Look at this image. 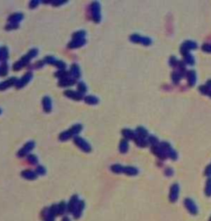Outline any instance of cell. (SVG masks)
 <instances>
[{
  "label": "cell",
  "instance_id": "cell-27",
  "mask_svg": "<svg viewBox=\"0 0 211 221\" xmlns=\"http://www.w3.org/2000/svg\"><path fill=\"white\" fill-rule=\"evenodd\" d=\"M72 137H73V135H71V133L70 132V131L68 130V131L62 132L61 134L59 135V139L60 141H67V140H69L70 139H71Z\"/></svg>",
  "mask_w": 211,
  "mask_h": 221
},
{
  "label": "cell",
  "instance_id": "cell-53",
  "mask_svg": "<svg viewBox=\"0 0 211 221\" xmlns=\"http://www.w3.org/2000/svg\"><path fill=\"white\" fill-rule=\"evenodd\" d=\"M2 114V110H1V108H0V115Z\"/></svg>",
  "mask_w": 211,
  "mask_h": 221
},
{
  "label": "cell",
  "instance_id": "cell-11",
  "mask_svg": "<svg viewBox=\"0 0 211 221\" xmlns=\"http://www.w3.org/2000/svg\"><path fill=\"white\" fill-rule=\"evenodd\" d=\"M69 73H70V77L73 78L74 79L78 80L81 78V70H80V67L77 64H73L71 65Z\"/></svg>",
  "mask_w": 211,
  "mask_h": 221
},
{
  "label": "cell",
  "instance_id": "cell-16",
  "mask_svg": "<svg viewBox=\"0 0 211 221\" xmlns=\"http://www.w3.org/2000/svg\"><path fill=\"white\" fill-rule=\"evenodd\" d=\"M188 84L190 87H193L196 82V73L194 70H190L186 74Z\"/></svg>",
  "mask_w": 211,
  "mask_h": 221
},
{
  "label": "cell",
  "instance_id": "cell-51",
  "mask_svg": "<svg viewBox=\"0 0 211 221\" xmlns=\"http://www.w3.org/2000/svg\"><path fill=\"white\" fill-rule=\"evenodd\" d=\"M62 221H70V219L68 217H65V218L62 219Z\"/></svg>",
  "mask_w": 211,
  "mask_h": 221
},
{
  "label": "cell",
  "instance_id": "cell-9",
  "mask_svg": "<svg viewBox=\"0 0 211 221\" xmlns=\"http://www.w3.org/2000/svg\"><path fill=\"white\" fill-rule=\"evenodd\" d=\"M17 82H18V78L16 77H12L3 82H0V91H5L9 87L15 86Z\"/></svg>",
  "mask_w": 211,
  "mask_h": 221
},
{
  "label": "cell",
  "instance_id": "cell-40",
  "mask_svg": "<svg viewBox=\"0 0 211 221\" xmlns=\"http://www.w3.org/2000/svg\"><path fill=\"white\" fill-rule=\"evenodd\" d=\"M36 172L37 175H45L46 173V170L45 168V167L43 166H38V167H36Z\"/></svg>",
  "mask_w": 211,
  "mask_h": 221
},
{
  "label": "cell",
  "instance_id": "cell-49",
  "mask_svg": "<svg viewBox=\"0 0 211 221\" xmlns=\"http://www.w3.org/2000/svg\"><path fill=\"white\" fill-rule=\"evenodd\" d=\"M49 213H50V211H49ZM54 216L51 215L50 214H49V215L47 216L46 218V220L45 221H54Z\"/></svg>",
  "mask_w": 211,
  "mask_h": 221
},
{
  "label": "cell",
  "instance_id": "cell-50",
  "mask_svg": "<svg viewBox=\"0 0 211 221\" xmlns=\"http://www.w3.org/2000/svg\"><path fill=\"white\" fill-rule=\"evenodd\" d=\"M206 85H207L209 88H211V80H209L208 82H207V83H206Z\"/></svg>",
  "mask_w": 211,
  "mask_h": 221
},
{
  "label": "cell",
  "instance_id": "cell-44",
  "mask_svg": "<svg viewBox=\"0 0 211 221\" xmlns=\"http://www.w3.org/2000/svg\"><path fill=\"white\" fill-rule=\"evenodd\" d=\"M65 209L66 206H65V202H61V203L59 205V215H64L65 212Z\"/></svg>",
  "mask_w": 211,
  "mask_h": 221
},
{
  "label": "cell",
  "instance_id": "cell-19",
  "mask_svg": "<svg viewBox=\"0 0 211 221\" xmlns=\"http://www.w3.org/2000/svg\"><path fill=\"white\" fill-rule=\"evenodd\" d=\"M83 101L88 105H97L99 103V98H97L96 96L93 95L85 96L83 98Z\"/></svg>",
  "mask_w": 211,
  "mask_h": 221
},
{
  "label": "cell",
  "instance_id": "cell-10",
  "mask_svg": "<svg viewBox=\"0 0 211 221\" xmlns=\"http://www.w3.org/2000/svg\"><path fill=\"white\" fill-rule=\"evenodd\" d=\"M86 43H87V40L85 38L73 39L72 41H70L69 45H68V47L70 49H78V48H80V47L85 46Z\"/></svg>",
  "mask_w": 211,
  "mask_h": 221
},
{
  "label": "cell",
  "instance_id": "cell-13",
  "mask_svg": "<svg viewBox=\"0 0 211 221\" xmlns=\"http://www.w3.org/2000/svg\"><path fill=\"white\" fill-rule=\"evenodd\" d=\"M42 107L46 113H50L52 110L51 99L48 96H46L42 98Z\"/></svg>",
  "mask_w": 211,
  "mask_h": 221
},
{
  "label": "cell",
  "instance_id": "cell-42",
  "mask_svg": "<svg viewBox=\"0 0 211 221\" xmlns=\"http://www.w3.org/2000/svg\"><path fill=\"white\" fill-rule=\"evenodd\" d=\"M205 193L208 195H211V178L208 179V181H207V183H206Z\"/></svg>",
  "mask_w": 211,
  "mask_h": 221
},
{
  "label": "cell",
  "instance_id": "cell-22",
  "mask_svg": "<svg viewBox=\"0 0 211 221\" xmlns=\"http://www.w3.org/2000/svg\"><path fill=\"white\" fill-rule=\"evenodd\" d=\"M9 56V52L7 46H2L0 48V59L2 62H7Z\"/></svg>",
  "mask_w": 211,
  "mask_h": 221
},
{
  "label": "cell",
  "instance_id": "cell-5",
  "mask_svg": "<svg viewBox=\"0 0 211 221\" xmlns=\"http://www.w3.org/2000/svg\"><path fill=\"white\" fill-rule=\"evenodd\" d=\"M32 77H33V74L31 71L26 72L22 77L20 79H18V82L16 83L15 87L17 89H21V88L24 87L25 86L28 84V82L32 79Z\"/></svg>",
  "mask_w": 211,
  "mask_h": 221
},
{
  "label": "cell",
  "instance_id": "cell-38",
  "mask_svg": "<svg viewBox=\"0 0 211 221\" xmlns=\"http://www.w3.org/2000/svg\"><path fill=\"white\" fill-rule=\"evenodd\" d=\"M19 28V23H13V22H8L5 26L6 31H13L16 29Z\"/></svg>",
  "mask_w": 211,
  "mask_h": 221
},
{
  "label": "cell",
  "instance_id": "cell-52",
  "mask_svg": "<svg viewBox=\"0 0 211 221\" xmlns=\"http://www.w3.org/2000/svg\"><path fill=\"white\" fill-rule=\"evenodd\" d=\"M208 96H209V97H210V98H211V88H210V90H209V92Z\"/></svg>",
  "mask_w": 211,
  "mask_h": 221
},
{
  "label": "cell",
  "instance_id": "cell-31",
  "mask_svg": "<svg viewBox=\"0 0 211 221\" xmlns=\"http://www.w3.org/2000/svg\"><path fill=\"white\" fill-rule=\"evenodd\" d=\"M87 32L83 30L75 31L72 35V39H84L85 38Z\"/></svg>",
  "mask_w": 211,
  "mask_h": 221
},
{
  "label": "cell",
  "instance_id": "cell-37",
  "mask_svg": "<svg viewBox=\"0 0 211 221\" xmlns=\"http://www.w3.org/2000/svg\"><path fill=\"white\" fill-rule=\"evenodd\" d=\"M27 161L29 162V163H31L32 165H36L38 163V159L34 154H28L27 155Z\"/></svg>",
  "mask_w": 211,
  "mask_h": 221
},
{
  "label": "cell",
  "instance_id": "cell-34",
  "mask_svg": "<svg viewBox=\"0 0 211 221\" xmlns=\"http://www.w3.org/2000/svg\"><path fill=\"white\" fill-rule=\"evenodd\" d=\"M184 63H185V64H190V65H193V64H195V59H194V57L189 53V54L184 55Z\"/></svg>",
  "mask_w": 211,
  "mask_h": 221
},
{
  "label": "cell",
  "instance_id": "cell-47",
  "mask_svg": "<svg viewBox=\"0 0 211 221\" xmlns=\"http://www.w3.org/2000/svg\"><path fill=\"white\" fill-rule=\"evenodd\" d=\"M202 50H203L204 51L211 53V44H204L203 46H202Z\"/></svg>",
  "mask_w": 211,
  "mask_h": 221
},
{
  "label": "cell",
  "instance_id": "cell-45",
  "mask_svg": "<svg viewBox=\"0 0 211 221\" xmlns=\"http://www.w3.org/2000/svg\"><path fill=\"white\" fill-rule=\"evenodd\" d=\"M149 142L150 144H152L153 146H156V145L158 144V140H157V138L153 136V135L149 136Z\"/></svg>",
  "mask_w": 211,
  "mask_h": 221
},
{
  "label": "cell",
  "instance_id": "cell-32",
  "mask_svg": "<svg viewBox=\"0 0 211 221\" xmlns=\"http://www.w3.org/2000/svg\"><path fill=\"white\" fill-rule=\"evenodd\" d=\"M135 133H136L137 135L143 137V138H146V137L148 136V135H149L146 129H144V127H142V126H139V127H138V128L136 129Z\"/></svg>",
  "mask_w": 211,
  "mask_h": 221
},
{
  "label": "cell",
  "instance_id": "cell-17",
  "mask_svg": "<svg viewBox=\"0 0 211 221\" xmlns=\"http://www.w3.org/2000/svg\"><path fill=\"white\" fill-rule=\"evenodd\" d=\"M83 208H84V201H78L76 208L74 209V211L73 212L74 214V217L75 219H78L81 216L82 213V211H83Z\"/></svg>",
  "mask_w": 211,
  "mask_h": 221
},
{
  "label": "cell",
  "instance_id": "cell-28",
  "mask_svg": "<svg viewBox=\"0 0 211 221\" xmlns=\"http://www.w3.org/2000/svg\"><path fill=\"white\" fill-rule=\"evenodd\" d=\"M134 141L136 143V144L139 147H146L147 144H148V142L146 141L145 138H143V137H140L139 135H137L134 138Z\"/></svg>",
  "mask_w": 211,
  "mask_h": 221
},
{
  "label": "cell",
  "instance_id": "cell-3",
  "mask_svg": "<svg viewBox=\"0 0 211 221\" xmlns=\"http://www.w3.org/2000/svg\"><path fill=\"white\" fill-rule=\"evenodd\" d=\"M74 143L75 145H77L81 150L85 153H90L92 151V147L90 144H88L85 139H82V137L78 136V135L74 137Z\"/></svg>",
  "mask_w": 211,
  "mask_h": 221
},
{
  "label": "cell",
  "instance_id": "cell-7",
  "mask_svg": "<svg viewBox=\"0 0 211 221\" xmlns=\"http://www.w3.org/2000/svg\"><path fill=\"white\" fill-rule=\"evenodd\" d=\"M35 148V142L34 141H29L27 142L22 148L18 151V156L19 158H23L25 156H27L30 152Z\"/></svg>",
  "mask_w": 211,
  "mask_h": 221
},
{
  "label": "cell",
  "instance_id": "cell-26",
  "mask_svg": "<svg viewBox=\"0 0 211 221\" xmlns=\"http://www.w3.org/2000/svg\"><path fill=\"white\" fill-rule=\"evenodd\" d=\"M8 74V64L7 62H2L0 66V76L5 77Z\"/></svg>",
  "mask_w": 211,
  "mask_h": 221
},
{
  "label": "cell",
  "instance_id": "cell-1",
  "mask_svg": "<svg viewBox=\"0 0 211 221\" xmlns=\"http://www.w3.org/2000/svg\"><path fill=\"white\" fill-rule=\"evenodd\" d=\"M38 54V50L36 48L31 49L25 55L22 57L18 61L15 62L13 65V70L14 71H20L22 68H25L29 64L32 59L37 56Z\"/></svg>",
  "mask_w": 211,
  "mask_h": 221
},
{
  "label": "cell",
  "instance_id": "cell-2",
  "mask_svg": "<svg viewBox=\"0 0 211 221\" xmlns=\"http://www.w3.org/2000/svg\"><path fill=\"white\" fill-rule=\"evenodd\" d=\"M90 13L92 19L95 22L98 24L101 22L102 15H101V5L98 1H93L90 5Z\"/></svg>",
  "mask_w": 211,
  "mask_h": 221
},
{
  "label": "cell",
  "instance_id": "cell-41",
  "mask_svg": "<svg viewBox=\"0 0 211 221\" xmlns=\"http://www.w3.org/2000/svg\"><path fill=\"white\" fill-rule=\"evenodd\" d=\"M178 64L177 59L175 56H171L170 59H169V64H170L171 67H177Z\"/></svg>",
  "mask_w": 211,
  "mask_h": 221
},
{
  "label": "cell",
  "instance_id": "cell-12",
  "mask_svg": "<svg viewBox=\"0 0 211 221\" xmlns=\"http://www.w3.org/2000/svg\"><path fill=\"white\" fill-rule=\"evenodd\" d=\"M76 82H77V80L74 79V78L70 77V76H68V77L64 78H62V79H59V82H58V85H59V87H70V86H73V85L76 83Z\"/></svg>",
  "mask_w": 211,
  "mask_h": 221
},
{
  "label": "cell",
  "instance_id": "cell-23",
  "mask_svg": "<svg viewBox=\"0 0 211 221\" xmlns=\"http://www.w3.org/2000/svg\"><path fill=\"white\" fill-rule=\"evenodd\" d=\"M123 172L125 173L126 175H129V176H135V175L138 174L139 172H138V169L136 167L128 166V167H124Z\"/></svg>",
  "mask_w": 211,
  "mask_h": 221
},
{
  "label": "cell",
  "instance_id": "cell-36",
  "mask_svg": "<svg viewBox=\"0 0 211 221\" xmlns=\"http://www.w3.org/2000/svg\"><path fill=\"white\" fill-rule=\"evenodd\" d=\"M111 170L114 173H121L123 172L124 167L121 164H114L111 167Z\"/></svg>",
  "mask_w": 211,
  "mask_h": 221
},
{
  "label": "cell",
  "instance_id": "cell-33",
  "mask_svg": "<svg viewBox=\"0 0 211 221\" xmlns=\"http://www.w3.org/2000/svg\"><path fill=\"white\" fill-rule=\"evenodd\" d=\"M77 88H78V92H79L80 93H82L83 95H84V94L87 93V91H88V87H87L86 84L83 82H78Z\"/></svg>",
  "mask_w": 211,
  "mask_h": 221
},
{
  "label": "cell",
  "instance_id": "cell-25",
  "mask_svg": "<svg viewBox=\"0 0 211 221\" xmlns=\"http://www.w3.org/2000/svg\"><path fill=\"white\" fill-rule=\"evenodd\" d=\"M119 149H120V152H121V154H125L126 152L128 151V149H129V144H128L127 139H121V143H120V146H119Z\"/></svg>",
  "mask_w": 211,
  "mask_h": 221
},
{
  "label": "cell",
  "instance_id": "cell-46",
  "mask_svg": "<svg viewBox=\"0 0 211 221\" xmlns=\"http://www.w3.org/2000/svg\"><path fill=\"white\" fill-rule=\"evenodd\" d=\"M67 3L68 1H62V0H60V1H52L51 5L54 6V7H58V6H61Z\"/></svg>",
  "mask_w": 211,
  "mask_h": 221
},
{
  "label": "cell",
  "instance_id": "cell-6",
  "mask_svg": "<svg viewBox=\"0 0 211 221\" xmlns=\"http://www.w3.org/2000/svg\"><path fill=\"white\" fill-rule=\"evenodd\" d=\"M197 49V44L195 41H185L184 43L181 45L180 48V51L183 56L185 54H189V51L191 50Z\"/></svg>",
  "mask_w": 211,
  "mask_h": 221
},
{
  "label": "cell",
  "instance_id": "cell-43",
  "mask_svg": "<svg viewBox=\"0 0 211 221\" xmlns=\"http://www.w3.org/2000/svg\"><path fill=\"white\" fill-rule=\"evenodd\" d=\"M40 4V1L38 0H32L29 3V8L31 9H35L36 8H37Z\"/></svg>",
  "mask_w": 211,
  "mask_h": 221
},
{
  "label": "cell",
  "instance_id": "cell-35",
  "mask_svg": "<svg viewBox=\"0 0 211 221\" xmlns=\"http://www.w3.org/2000/svg\"><path fill=\"white\" fill-rule=\"evenodd\" d=\"M182 78V77L181 76V74L177 71H173L172 74V80L175 84H177L180 82V80Z\"/></svg>",
  "mask_w": 211,
  "mask_h": 221
},
{
  "label": "cell",
  "instance_id": "cell-4",
  "mask_svg": "<svg viewBox=\"0 0 211 221\" xmlns=\"http://www.w3.org/2000/svg\"><path fill=\"white\" fill-rule=\"evenodd\" d=\"M129 40L132 41L133 43H137V44H142L143 46H149L152 44V41L149 37H147V36H142L139 34H133L131 36H129Z\"/></svg>",
  "mask_w": 211,
  "mask_h": 221
},
{
  "label": "cell",
  "instance_id": "cell-39",
  "mask_svg": "<svg viewBox=\"0 0 211 221\" xmlns=\"http://www.w3.org/2000/svg\"><path fill=\"white\" fill-rule=\"evenodd\" d=\"M45 64H46V63H45L44 59H41V60H39V61L36 62V63L34 64L33 66H32V68L38 70V69H41V68L44 66Z\"/></svg>",
  "mask_w": 211,
  "mask_h": 221
},
{
  "label": "cell",
  "instance_id": "cell-8",
  "mask_svg": "<svg viewBox=\"0 0 211 221\" xmlns=\"http://www.w3.org/2000/svg\"><path fill=\"white\" fill-rule=\"evenodd\" d=\"M64 94H65V97H67L68 98H70V99H73V100L74 101H81L84 98L83 94L80 93L79 92H78V91H74L71 90V89L65 91Z\"/></svg>",
  "mask_w": 211,
  "mask_h": 221
},
{
  "label": "cell",
  "instance_id": "cell-21",
  "mask_svg": "<svg viewBox=\"0 0 211 221\" xmlns=\"http://www.w3.org/2000/svg\"><path fill=\"white\" fill-rule=\"evenodd\" d=\"M82 126L81 124H75V125H74L71 128L69 129V131H70V132L73 135V137L77 136L79 134L80 132L82 131Z\"/></svg>",
  "mask_w": 211,
  "mask_h": 221
},
{
  "label": "cell",
  "instance_id": "cell-18",
  "mask_svg": "<svg viewBox=\"0 0 211 221\" xmlns=\"http://www.w3.org/2000/svg\"><path fill=\"white\" fill-rule=\"evenodd\" d=\"M78 203V195H73L72 197H71V199H70V203L68 205V208H67L68 211L73 213L74 211V209L76 208Z\"/></svg>",
  "mask_w": 211,
  "mask_h": 221
},
{
  "label": "cell",
  "instance_id": "cell-48",
  "mask_svg": "<svg viewBox=\"0 0 211 221\" xmlns=\"http://www.w3.org/2000/svg\"><path fill=\"white\" fill-rule=\"evenodd\" d=\"M205 174L206 176H208V177L211 176V164L209 165L208 167H206L205 171Z\"/></svg>",
  "mask_w": 211,
  "mask_h": 221
},
{
  "label": "cell",
  "instance_id": "cell-15",
  "mask_svg": "<svg viewBox=\"0 0 211 221\" xmlns=\"http://www.w3.org/2000/svg\"><path fill=\"white\" fill-rule=\"evenodd\" d=\"M21 175H22V178H24L25 179H26V180H35V179H36V178H37L36 172L29 169L22 171Z\"/></svg>",
  "mask_w": 211,
  "mask_h": 221
},
{
  "label": "cell",
  "instance_id": "cell-24",
  "mask_svg": "<svg viewBox=\"0 0 211 221\" xmlns=\"http://www.w3.org/2000/svg\"><path fill=\"white\" fill-rule=\"evenodd\" d=\"M178 192H179V187H178V185L174 184V185L171 187V194H170L171 201H176V200H177Z\"/></svg>",
  "mask_w": 211,
  "mask_h": 221
},
{
  "label": "cell",
  "instance_id": "cell-29",
  "mask_svg": "<svg viewBox=\"0 0 211 221\" xmlns=\"http://www.w3.org/2000/svg\"><path fill=\"white\" fill-rule=\"evenodd\" d=\"M54 76L58 78H59V79H62V78H64L70 76V73L66 70H60L54 73Z\"/></svg>",
  "mask_w": 211,
  "mask_h": 221
},
{
  "label": "cell",
  "instance_id": "cell-30",
  "mask_svg": "<svg viewBox=\"0 0 211 221\" xmlns=\"http://www.w3.org/2000/svg\"><path fill=\"white\" fill-rule=\"evenodd\" d=\"M51 65H53L54 67H56L59 70H65V69H66V64H65V62L61 61V60H58V59H54Z\"/></svg>",
  "mask_w": 211,
  "mask_h": 221
},
{
  "label": "cell",
  "instance_id": "cell-14",
  "mask_svg": "<svg viewBox=\"0 0 211 221\" xmlns=\"http://www.w3.org/2000/svg\"><path fill=\"white\" fill-rule=\"evenodd\" d=\"M24 15L21 13H13L8 18V22H13V23H19L20 22L23 20Z\"/></svg>",
  "mask_w": 211,
  "mask_h": 221
},
{
  "label": "cell",
  "instance_id": "cell-20",
  "mask_svg": "<svg viewBox=\"0 0 211 221\" xmlns=\"http://www.w3.org/2000/svg\"><path fill=\"white\" fill-rule=\"evenodd\" d=\"M121 134L125 139H134L136 136V133L129 129H124L121 131Z\"/></svg>",
  "mask_w": 211,
  "mask_h": 221
}]
</instances>
